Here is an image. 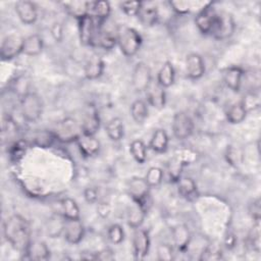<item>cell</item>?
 Instances as JSON below:
<instances>
[{
    "label": "cell",
    "mask_w": 261,
    "mask_h": 261,
    "mask_svg": "<svg viewBox=\"0 0 261 261\" xmlns=\"http://www.w3.org/2000/svg\"><path fill=\"white\" fill-rule=\"evenodd\" d=\"M107 238L110 243L119 245L124 240V230L120 224H111L107 229Z\"/></svg>",
    "instance_id": "43"
},
{
    "label": "cell",
    "mask_w": 261,
    "mask_h": 261,
    "mask_svg": "<svg viewBox=\"0 0 261 261\" xmlns=\"http://www.w3.org/2000/svg\"><path fill=\"white\" fill-rule=\"evenodd\" d=\"M138 18L140 22L145 27H153L157 23L159 18V12L156 6H147L141 8L140 12L138 13Z\"/></svg>",
    "instance_id": "32"
},
{
    "label": "cell",
    "mask_w": 261,
    "mask_h": 261,
    "mask_svg": "<svg viewBox=\"0 0 261 261\" xmlns=\"http://www.w3.org/2000/svg\"><path fill=\"white\" fill-rule=\"evenodd\" d=\"M116 40L120 51L126 57L136 55L142 45V37L138 31L125 24L117 27Z\"/></svg>",
    "instance_id": "2"
},
{
    "label": "cell",
    "mask_w": 261,
    "mask_h": 261,
    "mask_svg": "<svg viewBox=\"0 0 261 261\" xmlns=\"http://www.w3.org/2000/svg\"><path fill=\"white\" fill-rule=\"evenodd\" d=\"M129 152L136 162L139 164L145 163L147 159V147L142 140H134L129 144Z\"/></svg>",
    "instance_id": "39"
},
{
    "label": "cell",
    "mask_w": 261,
    "mask_h": 261,
    "mask_svg": "<svg viewBox=\"0 0 261 261\" xmlns=\"http://www.w3.org/2000/svg\"><path fill=\"white\" fill-rule=\"evenodd\" d=\"M177 182V190L181 197L186 199H190L191 197H194L197 193V184L195 180L191 177H179Z\"/></svg>",
    "instance_id": "37"
},
{
    "label": "cell",
    "mask_w": 261,
    "mask_h": 261,
    "mask_svg": "<svg viewBox=\"0 0 261 261\" xmlns=\"http://www.w3.org/2000/svg\"><path fill=\"white\" fill-rule=\"evenodd\" d=\"M234 28V20L230 13L226 11L216 12L211 36L217 40H225L233 34Z\"/></svg>",
    "instance_id": "6"
},
{
    "label": "cell",
    "mask_w": 261,
    "mask_h": 261,
    "mask_svg": "<svg viewBox=\"0 0 261 261\" xmlns=\"http://www.w3.org/2000/svg\"><path fill=\"white\" fill-rule=\"evenodd\" d=\"M44 103L35 92H29L20 98V113L28 122L38 121L43 113Z\"/></svg>",
    "instance_id": "3"
},
{
    "label": "cell",
    "mask_w": 261,
    "mask_h": 261,
    "mask_svg": "<svg viewBox=\"0 0 261 261\" xmlns=\"http://www.w3.org/2000/svg\"><path fill=\"white\" fill-rule=\"evenodd\" d=\"M54 140H56L52 130H38L33 134L32 143L40 148H49L52 146Z\"/></svg>",
    "instance_id": "38"
},
{
    "label": "cell",
    "mask_w": 261,
    "mask_h": 261,
    "mask_svg": "<svg viewBox=\"0 0 261 261\" xmlns=\"http://www.w3.org/2000/svg\"><path fill=\"white\" fill-rule=\"evenodd\" d=\"M147 93V100L148 103L156 108V109H162L166 102V94L165 89L161 87L157 82L151 83L149 88L146 91Z\"/></svg>",
    "instance_id": "20"
},
{
    "label": "cell",
    "mask_w": 261,
    "mask_h": 261,
    "mask_svg": "<svg viewBox=\"0 0 261 261\" xmlns=\"http://www.w3.org/2000/svg\"><path fill=\"white\" fill-rule=\"evenodd\" d=\"M27 149H28V142L25 140H16L9 146L8 153L12 160L17 161L24 155Z\"/></svg>",
    "instance_id": "41"
},
{
    "label": "cell",
    "mask_w": 261,
    "mask_h": 261,
    "mask_svg": "<svg viewBox=\"0 0 261 261\" xmlns=\"http://www.w3.org/2000/svg\"><path fill=\"white\" fill-rule=\"evenodd\" d=\"M169 7L178 15H186L194 13L195 16L203 11L204 9L210 7L213 5V2L211 1H169L168 2Z\"/></svg>",
    "instance_id": "11"
},
{
    "label": "cell",
    "mask_w": 261,
    "mask_h": 261,
    "mask_svg": "<svg viewBox=\"0 0 261 261\" xmlns=\"http://www.w3.org/2000/svg\"><path fill=\"white\" fill-rule=\"evenodd\" d=\"M216 11L212 8V5L195 16V22L198 30L204 35H211L214 25Z\"/></svg>",
    "instance_id": "18"
},
{
    "label": "cell",
    "mask_w": 261,
    "mask_h": 261,
    "mask_svg": "<svg viewBox=\"0 0 261 261\" xmlns=\"http://www.w3.org/2000/svg\"><path fill=\"white\" fill-rule=\"evenodd\" d=\"M143 4L144 2L142 1H125L121 2L119 4V7L127 16H137L141 8L143 7Z\"/></svg>",
    "instance_id": "47"
},
{
    "label": "cell",
    "mask_w": 261,
    "mask_h": 261,
    "mask_svg": "<svg viewBox=\"0 0 261 261\" xmlns=\"http://www.w3.org/2000/svg\"><path fill=\"white\" fill-rule=\"evenodd\" d=\"M116 44H117L116 33L105 31V30H102V28H101L97 35L95 45L99 46L105 50H111L115 47Z\"/></svg>",
    "instance_id": "36"
},
{
    "label": "cell",
    "mask_w": 261,
    "mask_h": 261,
    "mask_svg": "<svg viewBox=\"0 0 261 261\" xmlns=\"http://www.w3.org/2000/svg\"><path fill=\"white\" fill-rule=\"evenodd\" d=\"M236 242H237V239L234 234L231 232H228L224 238V246L227 249H232L236 246Z\"/></svg>",
    "instance_id": "54"
},
{
    "label": "cell",
    "mask_w": 261,
    "mask_h": 261,
    "mask_svg": "<svg viewBox=\"0 0 261 261\" xmlns=\"http://www.w3.org/2000/svg\"><path fill=\"white\" fill-rule=\"evenodd\" d=\"M51 36L55 42H61L63 39V27L60 22H54L50 29Z\"/></svg>",
    "instance_id": "49"
},
{
    "label": "cell",
    "mask_w": 261,
    "mask_h": 261,
    "mask_svg": "<svg viewBox=\"0 0 261 261\" xmlns=\"http://www.w3.org/2000/svg\"><path fill=\"white\" fill-rule=\"evenodd\" d=\"M175 80V70L170 61H165L157 73L156 82L164 89L169 88L173 85Z\"/></svg>",
    "instance_id": "27"
},
{
    "label": "cell",
    "mask_w": 261,
    "mask_h": 261,
    "mask_svg": "<svg viewBox=\"0 0 261 261\" xmlns=\"http://www.w3.org/2000/svg\"><path fill=\"white\" fill-rule=\"evenodd\" d=\"M3 234L10 246L24 253L32 242L31 227L28 220L19 214H13L3 223Z\"/></svg>",
    "instance_id": "1"
},
{
    "label": "cell",
    "mask_w": 261,
    "mask_h": 261,
    "mask_svg": "<svg viewBox=\"0 0 261 261\" xmlns=\"http://www.w3.org/2000/svg\"><path fill=\"white\" fill-rule=\"evenodd\" d=\"M247 110L241 101L232 104L226 111V119L231 124H239L243 122L247 116Z\"/></svg>",
    "instance_id": "35"
},
{
    "label": "cell",
    "mask_w": 261,
    "mask_h": 261,
    "mask_svg": "<svg viewBox=\"0 0 261 261\" xmlns=\"http://www.w3.org/2000/svg\"><path fill=\"white\" fill-rule=\"evenodd\" d=\"M174 157H176L184 165L191 164L195 162L198 159V153L190 148H185V149H178L175 151Z\"/></svg>",
    "instance_id": "44"
},
{
    "label": "cell",
    "mask_w": 261,
    "mask_h": 261,
    "mask_svg": "<svg viewBox=\"0 0 261 261\" xmlns=\"http://www.w3.org/2000/svg\"><path fill=\"white\" fill-rule=\"evenodd\" d=\"M97 260H113L115 258L114 252L110 248H104L99 252H96Z\"/></svg>",
    "instance_id": "52"
},
{
    "label": "cell",
    "mask_w": 261,
    "mask_h": 261,
    "mask_svg": "<svg viewBox=\"0 0 261 261\" xmlns=\"http://www.w3.org/2000/svg\"><path fill=\"white\" fill-rule=\"evenodd\" d=\"M44 48V42L40 35L33 34L24 38L22 53L27 56H38Z\"/></svg>",
    "instance_id": "24"
},
{
    "label": "cell",
    "mask_w": 261,
    "mask_h": 261,
    "mask_svg": "<svg viewBox=\"0 0 261 261\" xmlns=\"http://www.w3.org/2000/svg\"><path fill=\"white\" fill-rule=\"evenodd\" d=\"M148 105L142 99L135 100L130 105V115L135 122L138 124L144 123L148 117Z\"/></svg>",
    "instance_id": "34"
},
{
    "label": "cell",
    "mask_w": 261,
    "mask_h": 261,
    "mask_svg": "<svg viewBox=\"0 0 261 261\" xmlns=\"http://www.w3.org/2000/svg\"><path fill=\"white\" fill-rule=\"evenodd\" d=\"M152 83V72L145 62H138L132 73V86L137 93L146 92Z\"/></svg>",
    "instance_id": "10"
},
{
    "label": "cell",
    "mask_w": 261,
    "mask_h": 261,
    "mask_svg": "<svg viewBox=\"0 0 261 261\" xmlns=\"http://www.w3.org/2000/svg\"><path fill=\"white\" fill-rule=\"evenodd\" d=\"M84 198L89 204H94L98 201V191L95 188H87L84 191Z\"/></svg>",
    "instance_id": "50"
},
{
    "label": "cell",
    "mask_w": 261,
    "mask_h": 261,
    "mask_svg": "<svg viewBox=\"0 0 261 261\" xmlns=\"http://www.w3.org/2000/svg\"><path fill=\"white\" fill-rule=\"evenodd\" d=\"M15 12L19 20L24 24H33L37 21L38 10L34 2L28 0H20L15 3Z\"/></svg>",
    "instance_id": "13"
},
{
    "label": "cell",
    "mask_w": 261,
    "mask_h": 261,
    "mask_svg": "<svg viewBox=\"0 0 261 261\" xmlns=\"http://www.w3.org/2000/svg\"><path fill=\"white\" fill-rule=\"evenodd\" d=\"M24 258L29 260H47L50 258V250L45 242L33 241L24 253Z\"/></svg>",
    "instance_id": "21"
},
{
    "label": "cell",
    "mask_w": 261,
    "mask_h": 261,
    "mask_svg": "<svg viewBox=\"0 0 261 261\" xmlns=\"http://www.w3.org/2000/svg\"><path fill=\"white\" fill-rule=\"evenodd\" d=\"M186 72L189 79L199 80L205 73V63L198 53H190L186 57Z\"/></svg>",
    "instance_id": "15"
},
{
    "label": "cell",
    "mask_w": 261,
    "mask_h": 261,
    "mask_svg": "<svg viewBox=\"0 0 261 261\" xmlns=\"http://www.w3.org/2000/svg\"><path fill=\"white\" fill-rule=\"evenodd\" d=\"M169 138L163 128H157L150 140L149 147L156 153H164L168 148Z\"/></svg>",
    "instance_id": "28"
},
{
    "label": "cell",
    "mask_w": 261,
    "mask_h": 261,
    "mask_svg": "<svg viewBox=\"0 0 261 261\" xmlns=\"http://www.w3.org/2000/svg\"><path fill=\"white\" fill-rule=\"evenodd\" d=\"M226 158H227V161L232 164V165H237L240 160V153L238 152V150H236L234 148H229L227 149V152H226Z\"/></svg>",
    "instance_id": "53"
},
{
    "label": "cell",
    "mask_w": 261,
    "mask_h": 261,
    "mask_svg": "<svg viewBox=\"0 0 261 261\" xmlns=\"http://www.w3.org/2000/svg\"><path fill=\"white\" fill-rule=\"evenodd\" d=\"M184 166H185L184 163H181L176 157L173 156L167 164V172H168L169 178L176 182L180 177V173Z\"/></svg>",
    "instance_id": "45"
},
{
    "label": "cell",
    "mask_w": 261,
    "mask_h": 261,
    "mask_svg": "<svg viewBox=\"0 0 261 261\" xmlns=\"http://www.w3.org/2000/svg\"><path fill=\"white\" fill-rule=\"evenodd\" d=\"M146 216V209L142 207L140 204L135 203L134 206H132L126 213V222L127 225L133 228H139L144 222Z\"/></svg>",
    "instance_id": "29"
},
{
    "label": "cell",
    "mask_w": 261,
    "mask_h": 261,
    "mask_svg": "<svg viewBox=\"0 0 261 261\" xmlns=\"http://www.w3.org/2000/svg\"><path fill=\"white\" fill-rule=\"evenodd\" d=\"M241 102L244 105L247 112L255 110L260 107V95L258 92L250 91L243 97Z\"/></svg>",
    "instance_id": "42"
},
{
    "label": "cell",
    "mask_w": 261,
    "mask_h": 261,
    "mask_svg": "<svg viewBox=\"0 0 261 261\" xmlns=\"http://www.w3.org/2000/svg\"><path fill=\"white\" fill-rule=\"evenodd\" d=\"M243 76H244V70L237 65L228 66L223 71V81L225 86L234 93L240 91Z\"/></svg>",
    "instance_id": "19"
},
{
    "label": "cell",
    "mask_w": 261,
    "mask_h": 261,
    "mask_svg": "<svg viewBox=\"0 0 261 261\" xmlns=\"http://www.w3.org/2000/svg\"><path fill=\"white\" fill-rule=\"evenodd\" d=\"M249 214L254 221H260L261 217V206H260V199L253 200V202L249 205Z\"/></svg>",
    "instance_id": "48"
},
{
    "label": "cell",
    "mask_w": 261,
    "mask_h": 261,
    "mask_svg": "<svg viewBox=\"0 0 261 261\" xmlns=\"http://www.w3.org/2000/svg\"><path fill=\"white\" fill-rule=\"evenodd\" d=\"M111 6L108 1H92L91 6V15L97 20L99 24H103V22L110 15Z\"/></svg>",
    "instance_id": "31"
},
{
    "label": "cell",
    "mask_w": 261,
    "mask_h": 261,
    "mask_svg": "<svg viewBox=\"0 0 261 261\" xmlns=\"http://www.w3.org/2000/svg\"><path fill=\"white\" fill-rule=\"evenodd\" d=\"M157 259L161 261H169L174 258L173 248L168 243H160L156 248Z\"/></svg>",
    "instance_id": "46"
},
{
    "label": "cell",
    "mask_w": 261,
    "mask_h": 261,
    "mask_svg": "<svg viewBox=\"0 0 261 261\" xmlns=\"http://www.w3.org/2000/svg\"><path fill=\"white\" fill-rule=\"evenodd\" d=\"M65 221L66 219L60 213L52 215L46 223V232L49 236V238L56 239L61 237L64 231Z\"/></svg>",
    "instance_id": "26"
},
{
    "label": "cell",
    "mask_w": 261,
    "mask_h": 261,
    "mask_svg": "<svg viewBox=\"0 0 261 261\" xmlns=\"http://www.w3.org/2000/svg\"><path fill=\"white\" fill-rule=\"evenodd\" d=\"M83 134L86 135H93L98 132L100 127V117L97 109L91 106L85 113L83 121L81 122Z\"/></svg>",
    "instance_id": "22"
},
{
    "label": "cell",
    "mask_w": 261,
    "mask_h": 261,
    "mask_svg": "<svg viewBox=\"0 0 261 261\" xmlns=\"http://www.w3.org/2000/svg\"><path fill=\"white\" fill-rule=\"evenodd\" d=\"M82 259H86V260H97L96 257V253H91V252H87V253H82L81 255Z\"/></svg>",
    "instance_id": "55"
},
{
    "label": "cell",
    "mask_w": 261,
    "mask_h": 261,
    "mask_svg": "<svg viewBox=\"0 0 261 261\" xmlns=\"http://www.w3.org/2000/svg\"><path fill=\"white\" fill-rule=\"evenodd\" d=\"M163 176H164V171L162 168L158 166H152L148 169L144 178L146 179L150 188H154V187H158L162 182Z\"/></svg>",
    "instance_id": "40"
},
{
    "label": "cell",
    "mask_w": 261,
    "mask_h": 261,
    "mask_svg": "<svg viewBox=\"0 0 261 261\" xmlns=\"http://www.w3.org/2000/svg\"><path fill=\"white\" fill-rule=\"evenodd\" d=\"M194 121L188 113L184 111H178L174 113L172 117L171 128L173 136L177 140L181 141L190 138L194 132Z\"/></svg>",
    "instance_id": "7"
},
{
    "label": "cell",
    "mask_w": 261,
    "mask_h": 261,
    "mask_svg": "<svg viewBox=\"0 0 261 261\" xmlns=\"http://www.w3.org/2000/svg\"><path fill=\"white\" fill-rule=\"evenodd\" d=\"M24 38L19 35L11 34L6 36L0 48V56L3 61H9L17 57L20 53H22Z\"/></svg>",
    "instance_id": "9"
},
{
    "label": "cell",
    "mask_w": 261,
    "mask_h": 261,
    "mask_svg": "<svg viewBox=\"0 0 261 261\" xmlns=\"http://www.w3.org/2000/svg\"><path fill=\"white\" fill-rule=\"evenodd\" d=\"M52 132L56 140L62 143L75 142L83 134L81 123L72 117H66L56 122Z\"/></svg>",
    "instance_id": "4"
},
{
    "label": "cell",
    "mask_w": 261,
    "mask_h": 261,
    "mask_svg": "<svg viewBox=\"0 0 261 261\" xmlns=\"http://www.w3.org/2000/svg\"><path fill=\"white\" fill-rule=\"evenodd\" d=\"M97 212L102 218H107L111 212V206L108 202H99L97 205Z\"/></svg>",
    "instance_id": "51"
},
{
    "label": "cell",
    "mask_w": 261,
    "mask_h": 261,
    "mask_svg": "<svg viewBox=\"0 0 261 261\" xmlns=\"http://www.w3.org/2000/svg\"><path fill=\"white\" fill-rule=\"evenodd\" d=\"M77 23L81 43L85 46H94L97 35L102 25L99 24L91 14L77 19Z\"/></svg>",
    "instance_id": "5"
},
{
    "label": "cell",
    "mask_w": 261,
    "mask_h": 261,
    "mask_svg": "<svg viewBox=\"0 0 261 261\" xmlns=\"http://www.w3.org/2000/svg\"><path fill=\"white\" fill-rule=\"evenodd\" d=\"M104 69H105L104 61L100 57L94 56L86 62L84 66V75L88 80H97L103 74Z\"/></svg>",
    "instance_id": "23"
},
{
    "label": "cell",
    "mask_w": 261,
    "mask_h": 261,
    "mask_svg": "<svg viewBox=\"0 0 261 261\" xmlns=\"http://www.w3.org/2000/svg\"><path fill=\"white\" fill-rule=\"evenodd\" d=\"M133 254L135 259L142 260L144 259L150 249V237L149 232L146 229L141 227L136 228L133 233Z\"/></svg>",
    "instance_id": "12"
},
{
    "label": "cell",
    "mask_w": 261,
    "mask_h": 261,
    "mask_svg": "<svg viewBox=\"0 0 261 261\" xmlns=\"http://www.w3.org/2000/svg\"><path fill=\"white\" fill-rule=\"evenodd\" d=\"M62 5L70 15L80 19L91 13L92 1H69L63 2Z\"/></svg>",
    "instance_id": "25"
},
{
    "label": "cell",
    "mask_w": 261,
    "mask_h": 261,
    "mask_svg": "<svg viewBox=\"0 0 261 261\" xmlns=\"http://www.w3.org/2000/svg\"><path fill=\"white\" fill-rule=\"evenodd\" d=\"M65 219H80V208L76 202L68 197L60 201V212Z\"/></svg>",
    "instance_id": "33"
},
{
    "label": "cell",
    "mask_w": 261,
    "mask_h": 261,
    "mask_svg": "<svg viewBox=\"0 0 261 261\" xmlns=\"http://www.w3.org/2000/svg\"><path fill=\"white\" fill-rule=\"evenodd\" d=\"M85 236V226L81 219H66L63 237L68 244H79Z\"/></svg>",
    "instance_id": "14"
},
{
    "label": "cell",
    "mask_w": 261,
    "mask_h": 261,
    "mask_svg": "<svg viewBox=\"0 0 261 261\" xmlns=\"http://www.w3.org/2000/svg\"><path fill=\"white\" fill-rule=\"evenodd\" d=\"M127 193L135 203L140 204L147 210V202L150 194V186L144 177L135 176L127 184Z\"/></svg>",
    "instance_id": "8"
},
{
    "label": "cell",
    "mask_w": 261,
    "mask_h": 261,
    "mask_svg": "<svg viewBox=\"0 0 261 261\" xmlns=\"http://www.w3.org/2000/svg\"><path fill=\"white\" fill-rule=\"evenodd\" d=\"M105 132L111 141L119 142L124 136L123 121L119 117L111 118L105 125Z\"/></svg>",
    "instance_id": "30"
},
{
    "label": "cell",
    "mask_w": 261,
    "mask_h": 261,
    "mask_svg": "<svg viewBox=\"0 0 261 261\" xmlns=\"http://www.w3.org/2000/svg\"><path fill=\"white\" fill-rule=\"evenodd\" d=\"M171 238L174 247L180 252H186L190 246L192 233L187 225L177 224L171 229Z\"/></svg>",
    "instance_id": "16"
},
{
    "label": "cell",
    "mask_w": 261,
    "mask_h": 261,
    "mask_svg": "<svg viewBox=\"0 0 261 261\" xmlns=\"http://www.w3.org/2000/svg\"><path fill=\"white\" fill-rule=\"evenodd\" d=\"M75 143L85 157H93L100 151V142L93 135L82 134Z\"/></svg>",
    "instance_id": "17"
}]
</instances>
